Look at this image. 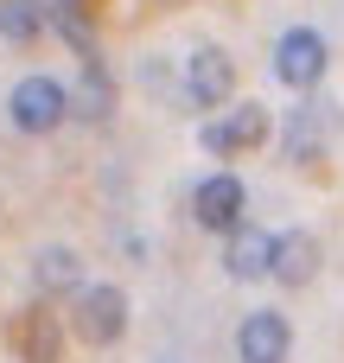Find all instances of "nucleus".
<instances>
[{
    "label": "nucleus",
    "instance_id": "6e6552de",
    "mask_svg": "<svg viewBox=\"0 0 344 363\" xmlns=\"http://www.w3.org/2000/svg\"><path fill=\"white\" fill-rule=\"evenodd\" d=\"M287 351H294L287 313H249L236 325V357L243 363H287Z\"/></svg>",
    "mask_w": 344,
    "mask_h": 363
},
{
    "label": "nucleus",
    "instance_id": "ddd939ff",
    "mask_svg": "<svg viewBox=\"0 0 344 363\" xmlns=\"http://www.w3.org/2000/svg\"><path fill=\"white\" fill-rule=\"evenodd\" d=\"M51 26V0H0V38L6 45H32Z\"/></svg>",
    "mask_w": 344,
    "mask_h": 363
},
{
    "label": "nucleus",
    "instance_id": "1a4fd4ad",
    "mask_svg": "<svg viewBox=\"0 0 344 363\" xmlns=\"http://www.w3.org/2000/svg\"><path fill=\"white\" fill-rule=\"evenodd\" d=\"M223 274L230 281H274V236L255 223H236L230 249H223Z\"/></svg>",
    "mask_w": 344,
    "mask_h": 363
},
{
    "label": "nucleus",
    "instance_id": "0eeeda50",
    "mask_svg": "<svg viewBox=\"0 0 344 363\" xmlns=\"http://www.w3.org/2000/svg\"><path fill=\"white\" fill-rule=\"evenodd\" d=\"M243 211H249V191H243V179L236 172H211V179H198V191H192V217H198V230H236L243 223Z\"/></svg>",
    "mask_w": 344,
    "mask_h": 363
},
{
    "label": "nucleus",
    "instance_id": "4468645a",
    "mask_svg": "<svg viewBox=\"0 0 344 363\" xmlns=\"http://www.w3.org/2000/svg\"><path fill=\"white\" fill-rule=\"evenodd\" d=\"M26 363H57V332H51L45 313L26 319Z\"/></svg>",
    "mask_w": 344,
    "mask_h": 363
},
{
    "label": "nucleus",
    "instance_id": "423d86ee",
    "mask_svg": "<svg viewBox=\"0 0 344 363\" xmlns=\"http://www.w3.org/2000/svg\"><path fill=\"white\" fill-rule=\"evenodd\" d=\"M236 96V57L223 45H198L185 57V102L192 108H223Z\"/></svg>",
    "mask_w": 344,
    "mask_h": 363
},
{
    "label": "nucleus",
    "instance_id": "20e7f679",
    "mask_svg": "<svg viewBox=\"0 0 344 363\" xmlns=\"http://www.w3.org/2000/svg\"><path fill=\"white\" fill-rule=\"evenodd\" d=\"M274 134V121H268V108L262 102H236V108H217L204 128H198V140L217 153V160H236V153H255L262 140Z\"/></svg>",
    "mask_w": 344,
    "mask_h": 363
},
{
    "label": "nucleus",
    "instance_id": "7ed1b4c3",
    "mask_svg": "<svg viewBox=\"0 0 344 363\" xmlns=\"http://www.w3.org/2000/svg\"><path fill=\"white\" fill-rule=\"evenodd\" d=\"M70 332L83 338V345H115L121 332H128V294L121 287H109V281H96V287H77L70 294Z\"/></svg>",
    "mask_w": 344,
    "mask_h": 363
},
{
    "label": "nucleus",
    "instance_id": "f03ea898",
    "mask_svg": "<svg viewBox=\"0 0 344 363\" xmlns=\"http://www.w3.org/2000/svg\"><path fill=\"white\" fill-rule=\"evenodd\" d=\"M6 115H13V128H19V134H51V128H64L77 108H70V89H64L57 77L32 70V77H19V83H13Z\"/></svg>",
    "mask_w": 344,
    "mask_h": 363
},
{
    "label": "nucleus",
    "instance_id": "2eb2a0df",
    "mask_svg": "<svg viewBox=\"0 0 344 363\" xmlns=\"http://www.w3.org/2000/svg\"><path fill=\"white\" fill-rule=\"evenodd\" d=\"M160 6H179V0H160Z\"/></svg>",
    "mask_w": 344,
    "mask_h": 363
},
{
    "label": "nucleus",
    "instance_id": "39448f33",
    "mask_svg": "<svg viewBox=\"0 0 344 363\" xmlns=\"http://www.w3.org/2000/svg\"><path fill=\"white\" fill-rule=\"evenodd\" d=\"M326 64H332V51H326V38H319L313 26H287V32H281V45H274V77H281L287 89H319V83H326Z\"/></svg>",
    "mask_w": 344,
    "mask_h": 363
},
{
    "label": "nucleus",
    "instance_id": "9b49d317",
    "mask_svg": "<svg viewBox=\"0 0 344 363\" xmlns=\"http://www.w3.org/2000/svg\"><path fill=\"white\" fill-rule=\"evenodd\" d=\"M70 108L83 121H109L115 115V77L102 70V57H83V83L70 89Z\"/></svg>",
    "mask_w": 344,
    "mask_h": 363
},
{
    "label": "nucleus",
    "instance_id": "f8f14e48",
    "mask_svg": "<svg viewBox=\"0 0 344 363\" xmlns=\"http://www.w3.org/2000/svg\"><path fill=\"white\" fill-rule=\"evenodd\" d=\"M77 274H83V268H77V249H64V242L32 255V287H38L45 300H51V294H77Z\"/></svg>",
    "mask_w": 344,
    "mask_h": 363
},
{
    "label": "nucleus",
    "instance_id": "f257e3e1",
    "mask_svg": "<svg viewBox=\"0 0 344 363\" xmlns=\"http://www.w3.org/2000/svg\"><path fill=\"white\" fill-rule=\"evenodd\" d=\"M344 115L332 96H319V89H300V108L287 115V128H281V153L294 160V166H313L332 140H338Z\"/></svg>",
    "mask_w": 344,
    "mask_h": 363
},
{
    "label": "nucleus",
    "instance_id": "9d476101",
    "mask_svg": "<svg viewBox=\"0 0 344 363\" xmlns=\"http://www.w3.org/2000/svg\"><path fill=\"white\" fill-rule=\"evenodd\" d=\"M313 274H319V242H313L306 230L274 236V281H281V287H306Z\"/></svg>",
    "mask_w": 344,
    "mask_h": 363
}]
</instances>
